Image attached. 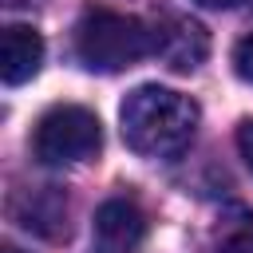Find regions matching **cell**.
<instances>
[{"instance_id":"3","label":"cell","mask_w":253,"mask_h":253,"mask_svg":"<svg viewBox=\"0 0 253 253\" xmlns=\"http://www.w3.org/2000/svg\"><path fill=\"white\" fill-rule=\"evenodd\" d=\"M103 146V130L95 111L79 107V103H59L47 107L32 130V154L43 166H71L83 162L91 154H99Z\"/></svg>"},{"instance_id":"1","label":"cell","mask_w":253,"mask_h":253,"mask_svg":"<svg viewBox=\"0 0 253 253\" xmlns=\"http://www.w3.org/2000/svg\"><path fill=\"white\" fill-rule=\"evenodd\" d=\"M198 103L182 91L158 87V83H142L134 87L123 107H119V123H123V142L142 154V158H174L190 146L194 130H198Z\"/></svg>"},{"instance_id":"7","label":"cell","mask_w":253,"mask_h":253,"mask_svg":"<svg viewBox=\"0 0 253 253\" xmlns=\"http://www.w3.org/2000/svg\"><path fill=\"white\" fill-rule=\"evenodd\" d=\"M20 225L24 229H36L43 237H67V206L55 190H40L32 198V206L20 213Z\"/></svg>"},{"instance_id":"5","label":"cell","mask_w":253,"mask_h":253,"mask_svg":"<svg viewBox=\"0 0 253 253\" xmlns=\"http://www.w3.org/2000/svg\"><path fill=\"white\" fill-rule=\"evenodd\" d=\"M158 28V55L174 67V71H194L206 51H210V36L202 24L186 20V16H170L166 24H154Z\"/></svg>"},{"instance_id":"8","label":"cell","mask_w":253,"mask_h":253,"mask_svg":"<svg viewBox=\"0 0 253 253\" xmlns=\"http://www.w3.org/2000/svg\"><path fill=\"white\" fill-rule=\"evenodd\" d=\"M213 253H253V213L229 210L213 233Z\"/></svg>"},{"instance_id":"10","label":"cell","mask_w":253,"mask_h":253,"mask_svg":"<svg viewBox=\"0 0 253 253\" xmlns=\"http://www.w3.org/2000/svg\"><path fill=\"white\" fill-rule=\"evenodd\" d=\"M237 150H241L245 166L253 170V119H245V123L237 126Z\"/></svg>"},{"instance_id":"6","label":"cell","mask_w":253,"mask_h":253,"mask_svg":"<svg viewBox=\"0 0 253 253\" xmlns=\"http://www.w3.org/2000/svg\"><path fill=\"white\" fill-rule=\"evenodd\" d=\"M43 63V40L36 28L28 24H12L4 28V43H0V75L8 87L28 83Z\"/></svg>"},{"instance_id":"4","label":"cell","mask_w":253,"mask_h":253,"mask_svg":"<svg viewBox=\"0 0 253 253\" xmlns=\"http://www.w3.org/2000/svg\"><path fill=\"white\" fill-rule=\"evenodd\" d=\"M95 253H138L146 237V213L130 198H111L95 210Z\"/></svg>"},{"instance_id":"11","label":"cell","mask_w":253,"mask_h":253,"mask_svg":"<svg viewBox=\"0 0 253 253\" xmlns=\"http://www.w3.org/2000/svg\"><path fill=\"white\" fill-rule=\"evenodd\" d=\"M194 4H202V8H233L237 0H194Z\"/></svg>"},{"instance_id":"2","label":"cell","mask_w":253,"mask_h":253,"mask_svg":"<svg viewBox=\"0 0 253 253\" xmlns=\"http://www.w3.org/2000/svg\"><path fill=\"white\" fill-rule=\"evenodd\" d=\"M146 55H158V28L138 16L91 8L75 24V59L91 71H123Z\"/></svg>"},{"instance_id":"9","label":"cell","mask_w":253,"mask_h":253,"mask_svg":"<svg viewBox=\"0 0 253 253\" xmlns=\"http://www.w3.org/2000/svg\"><path fill=\"white\" fill-rule=\"evenodd\" d=\"M233 71H237V79L253 83V32L237 40V47H233Z\"/></svg>"},{"instance_id":"12","label":"cell","mask_w":253,"mask_h":253,"mask_svg":"<svg viewBox=\"0 0 253 253\" xmlns=\"http://www.w3.org/2000/svg\"><path fill=\"white\" fill-rule=\"evenodd\" d=\"M0 253H20V249H16V245H4V249H0Z\"/></svg>"},{"instance_id":"13","label":"cell","mask_w":253,"mask_h":253,"mask_svg":"<svg viewBox=\"0 0 253 253\" xmlns=\"http://www.w3.org/2000/svg\"><path fill=\"white\" fill-rule=\"evenodd\" d=\"M249 4H253V0H249Z\"/></svg>"}]
</instances>
